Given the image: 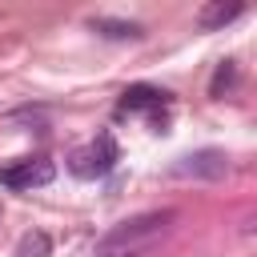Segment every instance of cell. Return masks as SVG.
I'll use <instances>...</instances> for the list:
<instances>
[{"mask_svg": "<svg viewBox=\"0 0 257 257\" xmlns=\"http://www.w3.org/2000/svg\"><path fill=\"white\" fill-rule=\"evenodd\" d=\"M52 177H56L52 161H20V165L0 169V185H8V189H32V185H48Z\"/></svg>", "mask_w": 257, "mask_h": 257, "instance_id": "cell-2", "label": "cell"}, {"mask_svg": "<svg viewBox=\"0 0 257 257\" xmlns=\"http://www.w3.org/2000/svg\"><path fill=\"white\" fill-rule=\"evenodd\" d=\"M112 161H116V149H112L108 137H100L96 145L72 153V173H76V177H100V173H108Z\"/></svg>", "mask_w": 257, "mask_h": 257, "instance_id": "cell-3", "label": "cell"}, {"mask_svg": "<svg viewBox=\"0 0 257 257\" xmlns=\"http://www.w3.org/2000/svg\"><path fill=\"white\" fill-rule=\"evenodd\" d=\"M96 28H104V36H137V24H112V20H96Z\"/></svg>", "mask_w": 257, "mask_h": 257, "instance_id": "cell-8", "label": "cell"}, {"mask_svg": "<svg viewBox=\"0 0 257 257\" xmlns=\"http://www.w3.org/2000/svg\"><path fill=\"white\" fill-rule=\"evenodd\" d=\"M48 253H52V245H48L44 233H28L20 241V249H16V257H48Z\"/></svg>", "mask_w": 257, "mask_h": 257, "instance_id": "cell-7", "label": "cell"}, {"mask_svg": "<svg viewBox=\"0 0 257 257\" xmlns=\"http://www.w3.org/2000/svg\"><path fill=\"white\" fill-rule=\"evenodd\" d=\"M120 104H124V108H157V104H165V92H161V88H149V84H137V88L124 92Z\"/></svg>", "mask_w": 257, "mask_h": 257, "instance_id": "cell-5", "label": "cell"}, {"mask_svg": "<svg viewBox=\"0 0 257 257\" xmlns=\"http://www.w3.org/2000/svg\"><path fill=\"white\" fill-rule=\"evenodd\" d=\"M177 173H193V177H221L225 173V157L221 153H197V157H185V165Z\"/></svg>", "mask_w": 257, "mask_h": 257, "instance_id": "cell-4", "label": "cell"}, {"mask_svg": "<svg viewBox=\"0 0 257 257\" xmlns=\"http://www.w3.org/2000/svg\"><path fill=\"white\" fill-rule=\"evenodd\" d=\"M173 225V209H157V213H141V217H128L120 225H112L100 241H96V253L92 257H149L165 233Z\"/></svg>", "mask_w": 257, "mask_h": 257, "instance_id": "cell-1", "label": "cell"}, {"mask_svg": "<svg viewBox=\"0 0 257 257\" xmlns=\"http://www.w3.org/2000/svg\"><path fill=\"white\" fill-rule=\"evenodd\" d=\"M233 16H241V4H209V8H201V24H205V28L229 24Z\"/></svg>", "mask_w": 257, "mask_h": 257, "instance_id": "cell-6", "label": "cell"}]
</instances>
